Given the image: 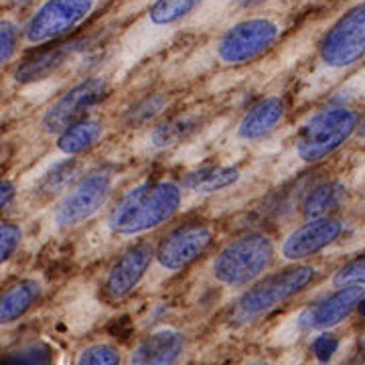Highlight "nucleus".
<instances>
[{
  "instance_id": "4",
  "label": "nucleus",
  "mask_w": 365,
  "mask_h": 365,
  "mask_svg": "<svg viewBox=\"0 0 365 365\" xmlns=\"http://www.w3.org/2000/svg\"><path fill=\"white\" fill-rule=\"evenodd\" d=\"M313 266H294V268H288L284 272L274 274L270 278L262 280L237 300L234 321L250 323L262 314L270 313L276 307L297 297L300 290L313 280Z\"/></svg>"
},
{
  "instance_id": "9",
  "label": "nucleus",
  "mask_w": 365,
  "mask_h": 365,
  "mask_svg": "<svg viewBox=\"0 0 365 365\" xmlns=\"http://www.w3.org/2000/svg\"><path fill=\"white\" fill-rule=\"evenodd\" d=\"M108 96V81L104 78H90L73 86L57 102L49 106L43 116V128L47 132L61 134L67 128L88 120L86 114L100 104Z\"/></svg>"
},
{
  "instance_id": "11",
  "label": "nucleus",
  "mask_w": 365,
  "mask_h": 365,
  "mask_svg": "<svg viewBox=\"0 0 365 365\" xmlns=\"http://www.w3.org/2000/svg\"><path fill=\"white\" fill-rule=\"evenodd\" d=\"M343 223L333 217L309 220L304 225L297 227L282 244V258L288 262H300L329 248L333 242L339 240Z\"/></svg>"
},
{
  "instance_id": "7",
  "label": "nucleus",
  "mask_w": 365,
  "mask_h": 365,
  "mask_svg": "<svg viewBox=\"0 0 365 365\" xmlns=\"http://www.w3.org/2000/svg\"><path fill=\"white\" fill-rule=\"evenodd\" d=\"M93 6L96 0H45L26 25V43L43 45L63 37L90 16Z\"/></svg>"
},
{
  "instance_id": "28",
  "label": "nucleus",
  "mask_w": 365,
  "mask_h": 365,
  "mask_svg": "<svg viewBox=\"0 0 365 365\" xmlns=\"http://www.w3.org/2000/svg\"><path fill=\"white\" fill-rule=\"evenodd\" d=\"M337 349H339V339L331 333H321L319 337H314L313 345H311V351L319 364H329L335 357Z\"/></svg>"
},
{
  "instance_id": "13",
  "label": "nucleus",
  "mask_w": 365,
  "mask_h": 365,
  "mask_svg": "<svg viewBox=\"0 0 365 365\" xmlns=\"http://www.w3.org/2000/svg\"><path fill=\"white\" fill-rule=\"evenodd\" d=\"M364 287H345L339 288L335 294L327 297L317 302L309 313L304 314V325L311 331H329L333 327L341 325L345 319L364 302Z\"/></svg>"
},
{
  "instance_id": "27",
  "label": "nucleus",
  "mask_w": 365,
  "mask_h": 365,
  "mask_svg": "<svg viewBox=\"0 0 365 365\" xmlns=\"http://www.w3.org/2000/svg\"><path fill=\"white\" fill-rule=\"evenodd\" d=\"M16 41H19V29L11 21H2L0 25V61L9 63L16 51Z\"/></svg>"
},
{
  "instance_id": "18",
  "label": "nucleus",
  "mask_w": 365,
  "mask_h": 365,
  "mask_svg": "<svg viewBox=\"0 0 365 365\" xmlns=\"http://www.w3.org/2000/svg\"><path fill=\"white\" fill-rule=\"evenodd\" d=\"M102 134H104V128H102L100 122L83 120V122H79V124L59 134L57 148L67 157H76V155L90 150L91 146H96L98 140L102 138Z\"/></svg>"
},
{
  "instance_id": "10",
  "label": "nucleus",
  "mask_w": 365,
  "mask_h": 365,
  "mask_svg": "<svg viewBox=\"0 0 365 365\" xmlns=\"http://www.w3.org/2000/svg\"><path fill=\"white\" fill-rule=\"evenodd\" d=\"M213 244V232L203 223H187L173 230L157 248V262L163 270L177 272L203 256Z\"/></svg>"
},
{
  "instance_id": "8",
  "label": "nucleus",
  "mask_w": 365,
  "mask_h": 365,
  "mask_svg": "<svg viewBox=\"0 0 365 365\" xmlns=\"http://www.w3.org/2000/svg\"><path fill=\"white\" fill-rule=\"evenodd\" d=\"M112 193V175L108 170H96L79 179L67 191L55 209V223L59 227H73L88 222L104 207Z\"/></svg>"
},
{
  "instance_id": "3",
  "label": "nucleus",
  "mask_w": 365,
  "mask_h": 365,
  "mask_svg": "<svg viewBox=\"0 0 365 365\" xmlns=\"http://www.w3.org/2000/svg\"><path fill=\"white\" fill-rule=\"evenodd\" d=\"M274 260V244L268 235L248 234L232 242L215 256L213 276L225 287H246L258 280Z\"/></svg>"
},
{
  "instance_id": "20",
  "label": "nucleus",
  "mask_w": 365,
  "mask_h": 365,
  "mask_svg": "<svg viewBox=\"0 0 365 365\" xmlns=\"http://www.w3.org/2000/svg\"><path fill=\"white\" fill-rule=\"evenodd\" d=\"M237 181H240V170L234 167H207L191 173L185 185L197 193H215L232 187Z\"/></svg>"
},
{
  "instance_id": "14",
  "label": "nucleus",
  "mask_w": 365,
  "mask_h": 365,
  "mask_svg": "<svg viewBox=\"0 0 365 365\" xmlns=\"http://www.w3.org/2000/svg\"><path fill=\"white\" fill-rule=\"evenodd\" d=\"M185 351V337L175 329H158L144 337L130 357V365H175Z\"/></svg>"
},
{
  "instance_id": "2",
  "label": "nucleus",
  "mask_w": 365,
  "mask_h": 365,
  "mask_svg": "<svg viewBox=\"0 0 365 365\" xmlns=\"http://www.w3.org/2000/svg\"><path fill=\"white\" fill-rule=\"evenodd\" d=\"M359 126V116L351 108L331 106L314 116L302 126L297 140V155L302 163H321L339 150L343 144L351 138Z\"/></svg>"
},
{
  "instance_id": "12",
  "label": "nucleus",
  "mask_w": 365,
  "mask_h": 365,
  "mask_svg": "<svg viewBox=\"0 0 365 365\" xmlns=\"http://www.w3.org/2000/svg\"><path fill=\"white\" fill-rule=\"evenodd\" d=\"M153 258H157V250L150 244H138V246L128 250L108 272L106 292L112 299L128 297L132 290L138 287V282L143 280Z\"/></svg>"
},
{
  "instance_id": "31",
  "label": "nucleus",
  "mask_w": 365,
  "mask_h": 365,
  "mask_svg": "<svg viewBox=\"0 0 365 365\" xmlns=\"http://www.w3.org/2000/svg\"><path fill=\"white\" fill-rule=\"evenodd\" d=\"M361 132L365 134V118H364V122H361Z\"/></svg>"
},
{
  "instance_id": "5",
  "label": "nucleus",
  "mask_w": 365,
  "mask_h": 365,
  "mask_svg": "<svg viewBox=\"0 0 365 365\" xmlns=\"http://www.w3.org/2000/svg\"><path fill=\"white\" fill-rule=\"evenodd\" d=\"M327 69L343 71L365 57V0L353 6L327 31L319 49Z\"/></svg>"
},
{
  "instance_id": "25",
  "label": "nucleus",
  "mask_w": 365,
  "mask_h": 365,
  "mask_svg": "<svg viewBox=\"0 0 365 365\" xmlns=\"http://www.w3.org/2000/svg\"><path fill=\"white\" fill-rule=\"evenodd\" d=\"M333 284L339 288L364 287L365 284V256L349 262L333 276Z\"/></svg>"
},
{
  "instance_id": "29",
  "label": "nucleus",
  "mask_w": 365,
  "mask_h": 365,
  "mask_svg": "<svg viewBox=\"0 0 365 365\" xmlns=\"http://www.w3.org/2000/svg\"><path fill=\"white\" fill-rule=\"evenodd\" d=\"M14 199V185L11 181H2L0 185V205L2 209H6Z\"/></svg>"
},
{
  "instance_id": "1",
  "label": "nucleus",
  "mask_w": 365,
  "mask_h": 365,
  "mask_svg": "<svg viewBox=\"0 0 365 365\" xmlns=\"http://www.w3.org/2000/svg\"><path fill=\"white\" fill-rule=\"evenodd\" d=\"M182 191L177 182H143L130 189L112 209L108 225L118 235H138L167 223L179 211Z\"/></svg>"
},
{
  "instance_id": "32",
  "label": "nucleus",
  "mask_w": 365,
  "mask_h": 365,
  "mask_svg": "<svg viewBox=\"0 0 365 365\" xmlns=\"http://www.w3.org/2000/svg\"><path fill=\"white\" fill-rule=\"evenodd\" d=\"M364 349H365V337H364Z\"/></svg>"
},
{
  "instance_id": "26",
  "label": "nucleus",
  "mask_w": 365,
  "mask_h": 365,
  "mask_svg": "<svg viewBox=\"0 0 365 365\" xmlns=\"http://www.w3.org/2000/svg\"><path fill=\"white\" fill-rule=\"evenodd\" d=\"M21 240H23V232L16 223L4 222L0 225V260H2V264L13 258Z\"/></svg>"
},
{
  "instance_id": "30",
  "label": "nucleus",
  "mask_w": 365,
  "mask_h": 365,
  "mask_svg": "<svg viewBox=\"0 0 365 365\" xmlns=\"http://www.w3.org/2000/svg\"><path fill=\"white\" fill-rule=\"evenodd\" d=\"M248 365H270V364H268V361H252V364Z\"/></svg>"
},
{
  "instance_id": "17",
  "label": "nucleus",
  "mask_w": 365,
  "mask_h": 365,
  "mask_svg": "<svg viewBox=\"0 0 365 365\" xmlns=\"http://www.w3.org/2000/svg\"><path fill=\"white\" fill-rule=\"evenodd\" d=\"M69 53H71V47L67 43L66 45H57V47L47 49V51L37 53L35 57L26 59L25 63L16 69L14 79L19 83H31V81L47 78V76H51L53 71L66 61Z\"/></svg>"
},
{
  "instance_id": "6",
  "label": "nucleus",
  "mask_w": 365,
  "mask_h": 365,
  "mask_svg": "<svg viewBox=\"0 0 365 365\" xmlns=\"http://www.w3.org/2000/svg\"><path fill=\"white\" fill-rule=\"evenodd\" d=\"M280 35V26L272 19L254 16L225 31L217 43V57L223 66H246L272 47Z\"/></svg>"
},
{
  "instance_id": "19",
  "label": "nucleus",
  "mask_w": 365,
  "mask_h": 365,
  "mask_svg": "<svg viewBox=\"0 0 365 365\" xmlns=\"http://www.w3.org/2000/svg\"><path fill=\"white\" fill-rule=\"evenodd\" d=\"M345 199V187L341 182H323L314 187L313 191L304 199L302 213L309 220H319V217H329L327 213L337 209Z\"/></svg>"
},
{
  "instance_id": "16",
  "label": "nucleus",
  "mask_w": 365,
  "mask_h": 365,
  "mask_svg": "<svg viewBox=\"0 0 365 365\" xmlns=\"http://www.w3.org/2000/svg\"><path fill=\"white\" fill-rule=\"evenodd\" d=\"M41 284L33 278H25L9 288L0 300V321L2 325L13 323L41 299Z\"/></svg>"
},
{
  "instance_id": "22",
  "label": "nucleus",
  "mask_w": 365,
  "mask_h": 365,
  "mask_svg": "<svg viewBox=\"0 0 365 365\" xmlns=\"http://www.w3.org/2000/svg\"><path fill=\"white\" fill-rule=\"evenodd\" d=\"M195 128V122L189 120V118H177V120H170V122H165L155 128L153 132V144L158 146V148H165V146H170V144H177L179 140H182L189 132Z\"/></svg>"
},
{
  "instance_id": "15",
  "label": "nucleus",
  "mask_w": 365,
  "mask_h": 365,
  "mask_svg": "<svg viewBox=\"0 0 365 365\" xmlns=\"http://www.w3.org/2000/svg\"><path fill=\"white\" fill-rule=\"evenodd\" d=\"M284 114H287V106L280 98L276 96L264 98L242 118V122L237 124V136L246 143L262 140L280 126Z\"/></svg>"
},
{
  "instance_id": "23",
  "label": "nucleus",
  "mask_w": 365,
  "mask_h": 365,
  "mask_svg": "<svg viewBox=\"0 0 365 365\" xmlns=\"http://www.w3.org/2000/svg\"><path fill=\"white\" fill-rule=\"evenodd\" d=\"M76 365H120V351L110 343H96L79 353Z\"/></svg>"
},
{
  "instance_id": "24",
  "label": "nucleus",
  "mask_w": 365,
  "mask_h": 365,
  "mask_svg": "<svg viewBox=\"0 0 365 365\" xmlns=\"http://www.w3.org/2000/svg\"><path fill=\"white\" fill-rule=\"evenodd\" d=\"M165 108H167V98L160 96V93H155V96H148V98H144L143 102H138V104L134 106L128 112L126 120L130 124H146L153 118H157Z\"/></svg>"
},
{
  "instance_id": "21",
  "label": "nucleus",
  "mask_w": 365,
  "mask_h": 365,
  "mask_svg": "<svg viewBox=\"0 0 365 365\" xmlns=\"http://www.w3.org/2000/svg\"><path fill=\"white\" fill-rule=\"evenodd\" d=\"M199 0H157L148 11V23L153 26H170L181 23L193 13Z\"/></svg>"
}]
</instances>
